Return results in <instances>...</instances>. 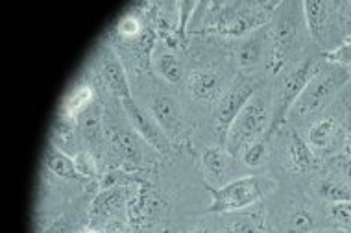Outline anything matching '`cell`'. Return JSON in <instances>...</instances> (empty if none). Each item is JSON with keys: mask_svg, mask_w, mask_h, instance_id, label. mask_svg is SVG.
<instances>
[{"mask_svg": "<svg viewBox=\"0 0 351 233\" xmlns=\"http://www.w3.org/2000/svg\"><path fill=\"white\" fill-rule=\"evenodd\" d=\"M272 111H270V93L257 89L255 95L244 106L231 124L226 139V150L237 158L246 152V148L267 134L270 126Z\"/></svg>", "mask_w": 351, "mask_h": 233, "instance_id": "1", "label": "cell"}, {"mask_svg": "<svg viewBox=\"0 0 351 233\" xmlns=\"http://www.w3.org/2000/svg\"><path fill=\"white\" fill-rule=\"evenodd\" d=\"M350 78V71L344 65L333 63L331 67L318 69L315 76L307 84V87L300 95V99L292 108L291 115L305 116L311 115V113H316L331 100L335 93L339 91Z\"/></svg>", "mask_w": 351, "mask_h": 233, "instance_id": "2", "label": "cell"}, {"mask_svg": "<svg viewBox=\"0 0 351 233\" xmlns=\"http://www.w3.org/2000/svg\"><path fill=\"white\" fill-rule=\"evenodd\" d=\"M204 185L213 197L211 206L206 209L207 213H228V211L248 208L265 195V180L257 178V176H244V178L233 180L218 189L211 187L207 182H204Z\"/></svg>", "mask_w": 351, "mask_h": 233, "instance_id": "3", "label": "cell"}, {"mask_svg": "<svg viewBox=\"0 0 351 233\" xmlns=\"http://www.w3.org/2000/svg\"><path fill=\"white\" fill-rule=\"evenodd\" d=\"M318 65L315 63V60H303L300 65H298L291 74H287V78L281 84V89H279V97L278 102L274 106L272 111V119H270V126H268L267 137L268 141H270V137H272L276 132H278L285 123H287V119L291 115L292 108L300 99V95L303 93V89L307 87L309 80L316 74L318 71Z\"/></svg>", "mask_w": 351, "mask_h": 233, "instance_id": "4", "label": "cell"}, {"mask_svg": "<svg viewBox=\"0 0 351 233\" xmlns=\"http://www.w3.org/2000/svg\"><path fill=\"white\" fill-rule=\"evenodd\" d=\"M257 91V84L252 78L239 74L233 82V86L222 95V99L218 100L217 113H215V130H217L218 143L226 147V139H228V132H230L231 124L237 119V115L243 111V108L248 104Z\"/></svg>", "mask_w": 351, "mask_h": 233, "instance_id": "5", "label": "cell"}, {"mask_svg": "<svg viewBox=\"0 0 351 233\" xmlns=\"http://www.w3.org/2000/svg\"><path fill=\"white\" fill-rule=\"evenodd\" d=\"M124 111H126L128 119H130V123L134 124L135 132L139 134V137L143 141L152 147L158 154H167L170 152V139L165 135V132L161 130L156 121H154V116H150L148 113L141 110L139 106L135 104L134 99H128L124 102H121Z\"/></svg>", "mask_w": 351, "mask_h": 233, "instance_id": "6", "label": "cell"}, {"mask_svg": "<svg viewBox=\"0 0 351 233\" xmlns=\"http://www.w3.org/2000/svg\"><path fill=\"white\" fill-rule=\"evenodd\" d=\"M150 108L154 121L161 126L170 141L180 139L183 135V121L178 102L169 95H154Z\"/></svg>", "mask_w": 351, "mask_h": 233, "instance_id": "7", "label": "cell"}, {"mask_svg": "<svg viewBox=\"0 0 351 233\" xmlns=\"http://www.w3.org/2000/svg\"><path fill=\"white\" fill-rule=\"evenodd\" d=\"M159 211V197L150 184L141 180L135 195L128 200V222L134 228H143Z\"/></svg>", "mask_w": 351, "mask_h": 233, "instance_id": "8", "label": "cell"}, {"mask_svg": "<svg viewBox=\"0 0 351 233\" xmlns=\"http://www.w3.org/2000/svg\"><path fill=\"white\" fill-rule=\"evenodd\" d=\"M100 73H102V78L106 82V86L109 87V91L113 93L121 102L132 99L124 67H122L121 60L117 58L113 50H102V54H100Z\"/></svg>", "mask_w": 351, "mask_h": 233, "instance_id": "9", "label": "cell"}, {"mask_svg": "<svg viewBox=\"0 0 351 233\" xmlns=\"http://www.w3.org/2000/svg\"><path fill=\"white\" fill-rule=\"evenodd\" d=\"M189 89L194 95V99L200 102H215V100L222 99V91H224V78L222 74L215 71V69H202V71H194L189 76Z\"/></svg>", "mask_w": 351, "mask_h": 233, "instance_id": "10", "label": "cell"}, {"mask_svg": "<svg viewBox=\"0 0 351 233\" xmlns=\"http://www.w3.org/2000/svg\"><path fill=\"white\" fill-rule=\"evenodd\" d=\"M128 189L126 187H111L98 193L89 208V222L106 221L109 217L117 213V209L122 208V204L126 202Z\"/></svg>", "mask_w": 351, "mask_h": 233, "instance_id": "11", "label": "cell"}, {"mask_svg": "<svg viewBox=\"0 0 351 233\" xmlns=\"http://www.w3.org/2000/svg\"><path fill=\"white\" fill-rule=\"evenodd\" d=\"M268 39L267 28H257V30L250 32L248 36L244 37L243 43L239 45L237 49V60L239 65L243 69H252L261 62L263 58V50H265V43Z\"/></svg>", "mask_w": 351, "mask_h": 233, "instance_id": "12", "label": "cell"}, {"mask_svg": "<svg viewBox=\"0 0 351 233\" xmlns=\"http://www.w3.org/2000/svg\"><path fill=\"white\" fill-rule=\"evenodd\" d=\"M45 165L50 172H54L56 176L65 180H78L82 178L74 167V160L71 156L58 148L54 143H49V147L45 150Z\"/></svg>", "mask_w": 351, "mask_h": 233, "instance_id": "13", "label": "cell"}, {"mask_svg": "<svg viewBox=\"0 0 351 233\" xmlns=\"http://www.w3.org/2000/svg\"><path fill=\"white\" fill-rule=\"evenodd\" d=\"M95 100V95H93V89L89 86H78L74 87L73 91L69 93L65 100L61 102L60 115L67 116L71 121H76L80 116V113L91 104Z\"/></svg>", "mask_w": 351, "mask_h": 233, "instance_id": "14", "label": "cell"}, {"mask_svg": "<svg viewBox=\"0 0 351 233\" xmlns=\"http://www.w3.org/2000/svg\"><path fill=\"white\" fill-rule=\"evenodd\" d=\"M289 163L294 172H303L315 165V154L309 143H305L298 132H291V147H289Z\"/></svg>", "mask_w": 351, "mask_h": 233, "instance_id": "15", "label": "cell"}, {"mask_svg": "<svg viewBox=\"0 0 351 233\" xmlns=\"http://www.w3.org/2000/svg\"><path fill=\"white\" fill-rule=\"evenodd\" d=\"M327 12H329L327 4L322 0H305L303 2V15H305V23H307V30L315 39H318L324 32Z\"/></svg>", "mask_w": 351, "mask_h": 233, "instance_id": "16", "label": "cell"}, {"mask_svg": "<svg viewBox=\"0 0 351 233\" xmlns=\"http://www.w3.org/2000/svg\"><path fill=\"white\" fill-rule=\"evenodd\" d=\"M76 123L89 141H97L100 137V123H102V108L97 100H93L91 104L80 113Z\"/></svg>", "mask_w": 351, "mask_h": 233, "instance_id": "17", "label": "cell"}, {"mask_svg": "<svg viewBox=\"0 0 351 233\" xmlns=\"http://www.w3.org/2000/svg\"><path fill=\"white\" fill-rule=\"evenodd\" d=\"M113 143H115L117 150L122 154V158L126 161H130V163H134V165H137V163H141V161L145 160L143 156H145V152H143V143H141L139 137H135L134 134H130V132H119V134L115 135V139H113Z\"/></svg>", "mask_w": 351, "mask_h": 233, "instance_id": "18", "label": "cell"}, {"mask_svg": "<svg viewBox=\"0 0 351 233\" xmlns=\"http://www.w3.org/2000/svg\"><path fill=\"white\" fill-rule=\"evenodd\" d=\"M202 163H204V169L211 176L213 180H224L226 176V167H228V158L226 154L222 152V148L217 147H207L202 154Z\"/></svg>", "mask_w": 351, "mask_h": 233, "instance_id": "19", "label": "cell"}, {"mask_svg": "<svg viewBox=\"0 0 351 233\" xmlns=\"http://www.w3.org/2000/svg\"><path fill=\"white\" fill-rule=\"evenodd\" d=\"M154 65H156V71H158L165 80L170 82V84H178L182 80L183 76V67L180 58L176 54H170V52H163L159 54L156 60H154Z\"/></svg>", "mask_w": 351, "mask_h": 233, "instance_id": "20", "label": "cell"}, {"mask_svg": "<svg viewBox=\"0 0 351 233\" xmlns=\"http://www.w3.org/2000/svg\"><path fill=\"white\" fill-rule=\"evenodd\" d=\"M318 195L331 204L351 202V187L337 180H322L318 184Z\"/></svg>", "mask_w": 351, "mask_h": 233, "instance_id": "21", "label": "cell"}, {"mask_svg": "<svg viewBox=\"0 0 351 233\" xmlns=\"http://www.w3.org/2000/svg\"><path fill=\"white\" fill-rule=\"evenodd\" d=\"M73 123L74 121H71L67 116L60 115V113L56 116L54 128H52V143H54L58 148H61V150L74 143ZM65 150H67V148H65Z\"/></svg>", "mask_w": 351, "mask_h": 233, "instance_id": "22", "label": "cell"}, {"mask_svg": "<svg viewBox=\"0 0 351 233\" xmlns=\"http://www.w3.org/2000/svg\"><path fill=\"white\" fill-rule=\"evenodd\" d=\"M198 6V2L193 0H182L176 2V10H178V26H176V37L180 39V43H187V26L189 19L194 15V10Z\"/></svg>", "mask_w": 351, "mask_h": 233, "instance_id": "23", "label": "cell"}, {"mask_svg": "<svg viewBox=\"0 0 351 233\" xmlns=\"http://www.w3.org/2000/svg\"><path fill=\"white\" fill-rule=\"evenodd\" d=\"M335 130L333 119H322L316 124H313V128L309 130V147L324 148L331 139Z\"/></svg>", "mask_w": 351, "mask_h": 233, "instance_id": "24", "label": "cell"}, {"mask_svg": "<svg viewBox=\"0 0 351 233\" xmlns=\"http://www.w3.org/2000/svg\"><path fill=\"white\" fill-rule=\"evenodd\" d=\"M145 30L143 28V23L139 21L137 15H124V17L117 23L115 26V34L117 37H121L124 41H134L135 37L141 36V32Z\"/></svg>", "mask_w": 351, "mask_h": 233, "instance_id": "25", "label": "cell"}, {"mask_svg": "<svg viewBox=\"0 0 351 233\" xmlns=\"http://www.w3.org/2000/svg\"><path fill=\"white\" fill-rule=\"evenodd\" d=\"M315 228V217L309 209H296L291 215L289 233H311Z\"/></svg>", "mask_w": 351, "mask_h": 233, "instance_id": "26", "label": "cell"}, {"mask_svg": "<svg viewBox=\"0 0 351 233\" xmlns=\"http://www.w3.org/2000/svg\"><path fill=\"white\" fill-rule=\"evenodd\" d=\"M230 233H263V222L257 213L241 215L230 224Z\"/></svg>", "mask_w": 351, "mask_h": 233, "instance_id": "27", "label": "cell"}, {"mask_svg": "<svg viewBox=\"0 0 351 233\" xmlns=\"http://www.w3.org/2000/svg\"><path fill=\"white\" fill-rule=\"evenodd\" d=\"M267 147L268 139L263 135L261 139H257L255 143H252L246 152L243 154V161L246 167H259L263 161H265V156H267Z\"/></svg>", "mask_w": 351, "mask_h": 233, "instance_id": "28", "label": "cell"}, {"mask_svg": "<svg viewBox=\"0 0 351 233\" xmlns=\"http://www.w3.org/2000/svg\"><path fill=\"white\" fill-rule=\"evenodd\" d=\"M73 160L80 176H84V178H95L97 176V163H95V158L91 154L82 150V152L74 154Z\"/></svg>", "mask_w": 351, "mask_h": 233, "instance_id": "29", "label": "cell"}, {"mask_svg": "<svg viewBox=\"0 0 351 233\" xmlns=\"http://www.w3.org/2000/svg\"><path fill=\"white\" fill-rule=\"evenodd\" d=\"M327 213L339 226L351 230V202H335L327 208Z\"/></svg>", "mask_w": 351, "mask_h": 233, "instance_id": "30", "label": "cell"}, {"mask_svg": "<svg viewBox=\"0 0 351 233\" xmlns=\"http://www.w3.org/2000/svg\"><path fill=\"white\" fill-rule=\"evenodd\" d=\"M324 58L327 62L337 63V65H351V41L344 43L339 49L331 50V52H326Z\"/></svg>", "mask_w": 351, "mask_h": 233, "instance_id": "31", "label": "cell"}, {"mask_svg": "<svg viewBox=\"0 0 351 233\" xmlns=\"http://www.w3.org/2000/svg\"><path fill=\"white\" fill-rule=\"evenodd\" d=\"M104 233H128V228L124 222L117 221V219H111L104 224Z\"/></svg>", "mask_w": 351, "mask_h": 233, "instance_id": "32", "label": "cell"}, {"mask_svg": "<svg viewBox=\"0 0 351 233\" xmlns=\"http://www.w3.org/2000/svg\"><path fill=\"white\" fill-rule=\"evenodd\" d=\"M43 233H71V228H69V222L65 219H58Z\"/></svg>", "mask_w": 351, "mask_h": 233, "instance_id": "33", "label": "cell"}, {"mask_svg": "<svg viewBox=\"0 0 351 233\" xmlns=\"http://www.w3.org/2000/svg\"><path fill=\"white\" fill-rule=\"evenodd\" d=\"M339 167H340V171L344 172V176L351 182V158H340L339 160Z\"/></svg>", "mask_w": 351, "mask_h": 233, "instance_id": "34", "label": "cell"}, {"mask_svg": "<svg viewBox=\"0 0 351 233\" xmlns=\"http://www.w3.org/2000/svg\"><path fill=\"white\" fill-rule=\"evenodd\" d=\"M311 233H344L340 230H320V232H311Z\"/></svg>", "mask_w": 351, "mask_h": 233, "instance_id": "35", "label": "cell"}, {"mask_svg": "<svg viewBox=\"0 0 351 233\" xmlns=\"http://www.w3.org/2000/svg\"><path fill=\"white\" fill-rule=\"evenodd\" d=\"M346 154H348V158H351V139L348 143V147H346Z\"/></svg>", "mask_w": 351, "mask_h": 233, "instance_id": "36", "label": "cell"}, {"mask_svg": "<svg viewBox=\"0 0 351 233\" xmlns=\"http://www.w3.org/2000/svg\"><path fill=\"white\" fill-rule=\"evenodd\" d=\"M82 233H98V232H97V230H93V228H85Z\"/></svg>", "mask_w": 351, "mask_h": 233, "instance_id": "37", "label": "cell"}, {"mask_svg": "<svg viewBox=\"0 0 351 233\" xmlns=\"http://www.w3.org/2000/svg\"><path fill=\"white\" fill-rule=\"evenodd\" d=\"M193 233H207V232H204V230H196V232H193Z\"/></svg>", "mask_w": 351, "mask_h": 233, "instance_id": "38", "label": "cell"}, {"mask_svg": "<svg viewBox=\"0 0 351 233\" xmlns=\"http://www.w3.org/2000/svg\"><path fill=\"white\" fill-rule=\"evenodd\" d=\"M348 71H350V76H351V65H350V67H348Z\"/></svg>", "mask_w": 351, "mask_h": 233, "instance_id": "39", "label": "cell"}, {"mask_svg": "<svg viewBox=\"0 0 351 233\" xmlns=\"http://www.w3.org/2000/svg\"><path fill=\"white\" fill-rule=\"evenodd\" d=\"M224 233H230V232H224Z\"/></svg>", "mask_w": 351, "mask_h": 233, "instance_id": "40", "label": "cell"}]
</instances>
